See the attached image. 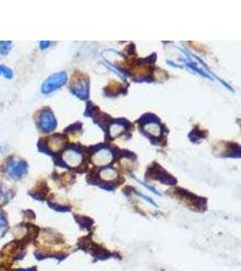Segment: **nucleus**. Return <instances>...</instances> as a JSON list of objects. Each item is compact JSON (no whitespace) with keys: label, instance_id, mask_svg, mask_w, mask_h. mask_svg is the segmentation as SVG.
Listing matches in <instances>:
<instances>
[{"label":"nucleus","instance_id":"nucleus-4","mask_svg":"<svg viewBox=\"0 0 241 271\" xmlns=\"http://www.w3.org/2000/svg\"><path fill=\"white\" fill-rule=\"evenodd\" d=\"M65 142L66 139L64 136L55 134L49 137L46 140H40L38 143L39 150L46 154L57 152L60 149H63Z\"/></svg>","mask_w":241,"mask_h":271},{"label":"nucleus","instance_id":"nucleus-17","mask_svg":"<svg viewBox=\"0 0 241 271\" xmlns=\"http://www.w3.org/2000/svg\"><path fill=\"white\" fill-rule=\"evenodd\" d=\"M124 130V127L119 124H114L112 127H110V135L118 136Z\"/></svg>","mask_w":241,"mask_h":271},{"label":"nucleus","instance_id":"nucleus-12","mask_svg":"<svg viewBox=\"0 0 241 271\" xmlns=\"http://www.w3.org/2000/svg\"><path fill=\"white\" fill-rule=\"evenodd\" d=\"M118 177L117 171L111 168H106L100 172V178L105 182H113Z\"/></svg>","mask_w":241,"mask_h":271},{"label":"nucleus","instance_id":"nucleus-2","mask_svg":"<svg viewBox=\"0 0 241 271\" xmlns=\"http://www.w3.org/2000/svg\"><path fill=\"white\" fill-rule=\"evenodd\" d=\"M171 192H174V196L191 211L204 212L207 210L206 199L200 198L199 196L194 195L188 191L183 190L182 188H175L171 190Z\"/></svg>","mask_w":241,"mask_h":271},{"label":"nucleus","instance_id":"nucleus-7","mask_svg":"<svg viewBox=\"0 0 241 271\" xmlns=\"http://www.w3.org/2000/svg\"><path fill=\"white\" fill-rule=\"evenodd\" d=\"M73 94L80 99H88L89 97V83L84 77H73L71 85Z\"/></svg>","mask_w":241,"mask_h":271},{"label":"nucleus","instance_id":"nucleus-14","mask_svg":"<svg viewBox=\"0 0 241 271\" xmlns=\"http://www.w3.org/2000/svg\"><path fill=\"white\" fill-rule=\"evenodd\" d=\"M11 48H12V42L11 41H1L0 42V54L1 55H9Z\"/></svg>","mask_w":241,"mask_h":271},{"label":"nucleus","instance_id":"nucleus-9","mask_svg":"<svg viewBox=\"0 0 241 271\" xmlns=\"http://www.w3.org/2000/svg\"><path fill=\"white\" fill-rule=\"evenodd\" d=\"M62 159L64 164L71 167H77L82 161V157L80 153L77 152L73 149H68L64 152Z\"/></svg>","mask_w":241,"mask_h":271},{"label":"nucleus","instance_id":"nucleus-5","mask_svg":"<svg viewBox=\"0 0 241 271\" xmlns=\"http://www.w3.org/2000/svg\"><path fill=\"white\" fill-rule=\"evenodd\" d=\"M36 124L41 131L49 133L54 131L56 128L57 121L53 111L49 108H45L39 112Z\"/></svg>","mask_w":241,"mask_h":271},{"label":"nucleus","instance_id":"nucleus-3","mask_svg":"<svg viewBox=\"0 0 241 271\" xmlns=\"http://www.w3.org/2000/svg\"><path fill=\"white\" fill-rule=\"evenodd\" d=\"M27 169H28L27 163L23 159L15 157H9L5 166L6 174L15 180H18L23 177L27 173Z\"/></svg>","mask_w":241,"mask_h":271},{"label":"nucleus","instance_id":"nucleus-10","mask_svg":"<svg viewBox=\"0 0 241 271\" xmlns=\"http://www.w3.org/2000/svg\"><path fill=\"white\" fill-rule=\"evenodd\" d=\"M112 153L109 149H102L94 155L92 160L97 165H107L112 161Z\"/></svg>","mask_w":241,"mask_h":271},{"label":"nucleus","instance_id":"nucleus-1","mask_svg":"<svg viewBox=\"0 0 241 271\" xmlns=\"http://www.w3.org/2000/svg\"><path fill=\"white\" fill-rule=\"evenodd\" d=\"M77 250H82L86 253H89L92 258H94V262L120 257L119 253L112 252L108 250L106 247H104L103 244L95 242L93 240V234L80 238L77 243Z\"/></svg>","mask_w":241,"mask_h":271},{"label":"nucleus","instance_id":"nucleus-16","mask_svg":"<svg viewBox=\"0 0 241 271\" xmlns=\"http://www.w3.org/2000/svg\"><path fill=\"white\" fill-rule=\"evenodd\" d=\"M8 228V223L5 218L4 214L0 212V237L4 234L5 232L7 231Z\"/></svg>","mask_w":241,"mask_h":271},{"label":"nucleus","instance_id":"nucleus-19","mask_svg":"<svg viewBox=\"0 0 241 271\" xmlns=\"http://www.w3.org/2000/svg\"><path fill=\"white\" fill-rule=\"evenodd\" d=\"M50 44H51V42H48V41H42V42H40V47H41V49L48 48Z\"/></svg>","mask_w":241,"mask_h":271},{"label":"nucleus","instance_id":"nucleus-11","mask_svg":"<svg viewBox=\"0 0 241 271\" xmlns=\"http://www.w3.org/2000/svg\"><path fill=\"white\" fill-rule=\"evenodd\" d=\"M74 219L76 221L78 225L80 226V230H83V231H89L90 232L91 230H94V220L89 218L88 216H84V215H79V214H74Z\"/></svg>","mask_w":241,"mask_h":271},{"label":"nucleus","instance_id":"nucleus-13","mask_svg":"<svg viewBox=\"0 0 241 271\" xmlns=\"http://www.w3.org/2000/svg\"><path fill=\"white\" fill-rule=\"evenodd\" d=\"M146 131L148 132L149 134L154 136H158L160 134L161 128L158 125L155 123H149L148 125L144 126Z\"/></svg>","mask_w":241,"mask_h":271},{"label":"nucleus","instance_id":"nucleus-15","mask_svg":"<svg viewBox=\"0 0 241 271\" xmlns=\"http://www.w3.org/2000/svg\"><path fill=\"white\" fill-rule=\"evenodd\" d=\"M0 75H3L6 79L11 80V79H13L14 72L10 68L0 64Z\"/></svg>","mask_w":241,"mask_h":271},{"label":"nucleus","instance_id":"nucleus-8","mask_svg":"<svg viewBox=\"0 0 241 271\" xmlns=\"http://www.w3.org/2000/svg\"><path fill=\"white\" fill-rule=\"evenodd\" d=\"M148 176V179H152V180H158L159 182L163 183L165 185H171V186H174L176 185L177 180L175 178L173 177L172 175H170L168 173H166L165 170L160 169L159 171H157L156 168L153 170H149V173L148 175H147V177Z\"/></svg>","mask_w":241,"mask_h":271},{"label":"nucleus","instance_id":"nucleus-18","mask_svg":"<svg viewBox=\"0 0 241 271\" xmlns=\"http://www.w3.org/2000/svg\"><path fill=\"white\" fill-rule=\"evenodd\" d=\"M8 194L5 193L4 190H3V187L0 185V201L2 200H6V197H7Z\"/></svg>","mask_w":241,"mask_h":271},{"label":"nucleus","instance_id":"nucleus-6","mask_svg":"<svg viewBox=\"0 0 241 271\" xmlns=\"http://www.w3.org/2000/svg\"><path fill=\"white\" fill-rule=\"evenodd\" d=\"M67 81V74L64 72H57L47 79L42 85V93L49 94L59 89Z\"/></svg>","mask_w":241,"mask_h":271}]
</instances>
